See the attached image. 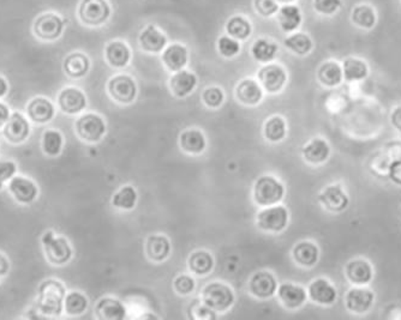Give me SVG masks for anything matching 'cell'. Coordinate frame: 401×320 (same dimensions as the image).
<instances>
[{
	"mask_svg": "<svg viewBox=\"0 0 401 320\" xmlns=\"http://www.w3.org/2000/svg\"><path fill=\"white\" fill-rule=\"evenodd\" d=\"M64 299V287L58 281H46L39 289L37 308L48 316H59L63 310Z\"/></svg>",
	"mask_w": 401,
	"mask_h": 320,
	"instance_id": "6da1fadb",
	"label": "cell"
},
{
	"mask_svg": "<svg viewBox=\"0 0 401 320\" xmlns=\"http://www.w3.org/2000/svg\"><path fill=\"white\" fill-rule=\"evenodd\" d=\"M285 194V187L273 176H262L256 181L254 198L262 207H270L281 202Z\"/></svg>",
	"mask_w": 401,
	"mask_h": 320,
	"instance_id": "7a4b0ae2",
	"label": "cell"
},
{
	"mask_svg": "<svg viewBox=\"0 0 401 320\" xmlns=\"http://www.w3.org/2000/svg\"><path fill=\"white\" fill-rule=\"evenodd\" d=\"M375 305V293L368 285H353L345 295L347 311L353 314H366Z\"/></svg>",
	"mask_w": 401,
	"mask_h": 320,
	"instance_id": "3957f363",
	"label": "cell"
},
{
	"mask_svg": "<svg viewBox=\"0 0 401 320\" xmlns=\"http://www.w3.org/2000/svg\"><path fill=\"white\" fill-rule=\"evenodd\" d=\"M78 16L84 24L97 27L110 19L111 6L107 0H82Z\"/></svg>",
	"mask_w": 401,
	"mask_h": 320,
	"instance_id": "277c9868",
	"label": "cell"
},
{
	"mask_svg": "<svg viewBox=\"0 0 401 320\" xmlns=\"http://www.w3.org/2000/svg\"><path fill=\"white\" fill-rule=\"evenodd\" d=\"M205 305L215 312H225L232 306L234 294L232 289L223 283H210L205 287L202 295Z\"/></svg>",
	"mask_w": 401,
	"mask_h": 320,
	"instance_id": "5b68a950",
	"label": "cell"
},
{
	"mask_svg": "<svg viewBox=\"0 0 401 320\" xmlns=\"http://www.w3.org/2000/svg\"><path fill=\"white\" fill-rule=\"evenodd\" d=\"M288 209L281 205L268 207L265 210H262L257 216V225L265 232L280 233L288 227Z\"/></svg>",
	"mask_w": 401,
	"mask_h": 320,
	"instance_id": "8992f818",
	"label": "cell"
},
{
	"mask_svg": "<svg viewBox=\"0 0 401 320\" xmlns=\"http://www.w3.org/2000/svg\"><path fill=\"white\" fill-rule=\"evenodd\" d=\"M345 276L352 285H369L374 280V266L365 258H353L345 266Z\"/></svg>",
	"mask_w": 401,
	"mask_h": 320,
	"instance_id": "52a82bcc",
	"label": "cell"
},
{
	"mask_svg": "<svg viewBox=\"0 0 401 320\" xmlns=\"http://www.w3.org/2000/svg\"><path fill=\"white\" fill-rule=\"evenodd\" d=\"M259 81L265 91L275 94L283 89L288 81V73L278 64H268L259 71Z\"/></svg>",
	"mask_w": 401,
	"mask_h": 320,
	"instance_id": "ba28073f",
	"label": "cell"
},
{
	"mask_svg": "<svg viewBox=\"0 0 401 320\" xmlns=\"http://www.w3.org/2000/svg\"><path fill=\"white\" fill-rule=\"evenodd\" d=\"M109 91L111 96L119 104H131L136 99V83L130 76L118 75L114 76L109 83Z\"/></svg>",
	"mask_w": 401,
	"mask_h": 320,
	"instance_id": "9c48e42d",
	"label": "cell"
},
{
	"mask_svg": "<svg viewBox=\"0 0 401 320\" xmlns=\"http://www.w3.org/2000/svg\"><path fill=\"white\" fill-rule=\"evenodd\" d=\"M319 202L328 211L339 214L350 205V197L342 185H329L319 194Z\"/></svg>",
	"mask_w": 401,
	"mask_h": 320,
	"instance_id": "30bf717a",
	"label": "cell"
},
{
	"mask_svg": "<svg viewBox=\"0 0 401 320\" xmlns=\"http://www.w3.org/2000/svg\"><path fill=\"white\" fill-rule=\"evenodd\" d=\"M77 133L82 140L95 143L104 137L106 132L105 122L96 114H84L76 124Z\"/></svg>",
	"mask_w": 401,
	"mask_h": 320,
	"instance_id": "8fae6325",
	"label": "cell"
},
{
	"mask_svg": "<svg viewBox=\"0 0 401 320\" xmlns=\"http://www.w3.org/2000/svg\"><path fill=\"white\" fill-rule=\"evenodd\" d=\"M42 243L45 246L46 254L53 264H64L71 258V248L68 246V241L63 238H57L52 232H47Z\"/></svg>",
	"mask_w": 401,
	"mask_h": 320,
	"instance_id": "7c38bea8",
	"label": "cell"
},
{
	"mask_svg": "<svg viewBox=\"0 0 401 320\" xmlns=\"http://www.w3.org/2000/svg\"><path fill=\"white\" fill-rule=\"evenodd\" d=\"M308 297L321 306H332L337 299V290L327 279H316L308 287Z\"/></svg>",
	"mask_w": 401,
	"mask_h": 320,
	"instance_id": "4fadbf2b",
	"label": "cell"
},
{
	"mask_svg": "<svg viewBox=\"0 0 401 320\" xmlns=\"http://www.w3.org/2000/svg\"><path fill=\"white\" fill-rule=\"evenodd\" d=\"M64 23L55 14L41 15L34 23V32L42 40L52 41L58 39L63 32Z\"/></svg>",
	"mask_w": 401,
	"mask_h": 320,
	"instance_id": "5bb4252c",
	"label": "cell"
},
{
	"mask_svg": "<svg viewBox=\"0 0 401 320\" xmlns=\"http://www.w3.org/2000/svg\"><path fill=\"white\" fill-rule=\"evenodd\" d=\"M249 289H250V293L255 295L256 298L268 299L272 298L274 294L277 293L278 284H277L275 277L270 272L261 271L252 276Z\"/></svg>",
	"mask_w": 401,
	"mask_h": 320,
	"instance_id": "9a60e30c",
	"label": "cell"
},
{
	"mask_svg": "<svg viewBox=\"0 0 401 320\" xmlns=\"http://www.w3.org/2000/svg\"><path fill=\"white\" fill-rule=\"evenodd\" d=\"M330 151H332L330 145L324 138L311 140L309 143H306L304 145V148L301 150L303 158H304L306 162L315 164V166L322 164L326 161H328Z\"/></svg>",
	"mask_w": 401,
	"mask_h": 320,
	"instance_id": "2e32d148",
	"label": "cell"
},
{
	"mask_svg": "<svg viewBox=\"0 0 401 320\" xmlns=\"http://www.w3.org/2000/svg\"><path fill=\"white\" fill-rule=\"evenodd\" d=\"M278 295L283 306L290 310H297L303 306L308 299V292L298 284H281L278 289Z\"/></svg>",
	"mask_w": 401,
	"mask_h": 320,
	"instance_id": "e0dca14e",
	"label": "cell"
},
{
	"mask_svg": "<svg viewBox=\"0 0 401 320\" xmlns=\"http://www.w3.org/2000/svg\"><path fill=\"white\" fill-rule=\"evenodd\" d=\"M140 45L142 50L148 53H160L166 48L167 37L164 32H160L156 26H148L142 30L140 35Z\"/></svg>",
	"mask_w": 401,
	"mask_h": 320,
	"instance_id": "ac0fdd59",
	"label": "cell"
},
{
	"mask_svg": "<svg viewBox=\"0 0 401 320\" xmlns=\"http://www.w3.org/2000/svg\"><path fill=\"white\" fill-rule=\"evenodd\" d=\"M342 65V71H344V81L348 82V83L364 81L369 76V65L364 59L348 57L344 60Z\"/></svg>",
	"mask_w": 401,
	"mask_h": 320,
	"instance_id": "d6986e66",
	"label": "cell"
},
{
	"mask_svg": "<svg viewBox=\"0 0 401 320\" xmlns=\"http://www.w3.org/2000/svg\"><path fill=\"white\" fill-rule=\"evenodd\" d=\"M317 79L326 88H337L344 82L342 65L335 60H328L317 70Z\"/></svg>",
	"mask_w": 401,
	"mask_h": 320,
	"instance_id": "ffe728a7",
	"label": "cell"
},
{
	"mask_svg": "<svg viewBox=\"0 0 401 320\" xmlns=\"http://www.w3.org/2000/svg\"><path fill=\"white\" fill-rule=\"evenodd\" d=\"M187 50L185 46L180 44H172L169 47H166L162 53V62L165 66L169 68L172 73H178L185 68L187 64Z\"/></svg>",
	"mask_w": 401,
	"mask_h": 320,
	"instance_id": "44dd1931",
	"label": "cell"
},
{
	"mask_svg": "<svg viewBox=\"0 0 401 320\" xmlns=\"http://www.w3.org/2000/svg\"><path fill=\"white\" fill-rule=\"evenodd\" d=\"M303 22L301 9L295 4H283L278 11V23L283 32H296Z\"/></svg>",
	"mask_w": 401,
	"mask_h": 320,
	"instance_id": "7402d4cb",
	"label": "cell"
},
{
	"mask_svg": "<svg viewBox=\"0 0 401 320\" xmlns=\"http://www.w3.org/2000/svg\"><path fill=\"white\" fill-rule=\"evenodd\" d=\"M60 109L65 113L77 114L87 106V100L82 91L76 88H66L59 95Z\"/></svg>",
	"mask_w": 401,
	"mask_h": 320,
	"instance_id": "603a6c76",
	"label": "cell"
},
{
	"mask_svg": "<svg viewBox=\"0 0 401 320\" xmlns=\"http://www.w3.org/2000/svg\"><path fill=\"white\" fill-rule=\"evenodd\" d=\"M196 86V75L185 70L174 73L169 81L171 91L177 97H187V95L192 94Z\"/></svg>",
	"mask_w": 401,
	"mask_h": 320,
	"instance_id": "cb8c5ba5",
	"label": "cell"
},
{
	"mask_svg": "<svg viewBox=\"0 0 401 320\" xmlns=\"http://www.w3.org/2000/svg\"><path fill=\"white\" fill-rule=\"evenodd\" d=\"M292 256L298 265L313 267L319 262V250L317 245L311 241H301L295 246Z\"/></svg>",
	"mask_w": 401,
	"mask_h": 320,
	"instance_id": "d4e9b609",
	"label": "cell"
},
{
	"mask_svg": "<svg viewBox=\"0 0 401 320\" xmlns=\"http://www.w3.org/2000/svg\"><path fill=\"white\" fill-rule=\"evenodd\" d=\"M351 22L362 30H371L377 24L376 10L370 4H358L351 12Z\"/></svg>",
	"mask_w": 401,
	"mask_h": 320,
	"instance_id": "484cf974",
	"label": "cell"
},
{
	"mask_svg": "<svg viewBox=\"0 0 401 320\" xmlns=\"http://www.w3.org/2000/svg\"><path fill=\"white\" fill-rule=\"evenodd\" d=\"M95 312L97 318L102 320H122L127 317L125 306L117 299H102L96 305Z\"/></svg>",
	"mask_w": 401,
	"mask_h": 320,
	"instance_id": "4316f807",
	"label": "cell"
},
{
	"mask_svg": "<svg viewBox=\"0 0 401 320\" xmlns=\"http://www.w3.org/2000/svg\"><path fill=\"white\" fill-rule=\"evenodd\" d=\"M106 59L113 68H125L131 59V52L123 41H113L106 47Z\"/></svg>",
	"mask_w": 401,
	"mask_h": 320,
	"instance_id": "83f0119b",
	"label": "cell"
},
{
	"mask_svg": "<svg viewBox=\"0 0 401 320\" xmlns=\"http://www.w3.org/2000/svg\"><path fill=\"white\" fill-rule=\"evenodd\" d=\"M237 99L246 106H255L260 104L263 97V91L260 84L254 79H244L238 84L236 89Z\"/></svg>",
	"mask_w": 401,
	"mask_h": 320,
	"instance_id": "f1b7e54d",
	"label": "cell"
},
{
	"mask_svg": "<svg viewBox=\"0 0 401 320\" xmlns=\"http://www.w3.org/2000/svg\"><path fill=\"white\" fill-rule=\"evenodd\" d=\"M146 251L151 261L162 262L171 253L169 240L164 235H151L147 241Z\"/></svg>",
	"mask_w": 401,
	"mask_h": 320,
	"instance_id": "f546056e",
	"label": "cell"
},
{
	"mask_svg": "<svg viewBox=\"0 0 401 320\" xmlns=\"http://www.w3.org/2000/svg\"><path fill=\"white\" fill-rule=\"evenodd\" d=\"M4 133L10 142L21 143L29 135V124L21 114H12L5 126Z\"/></svg>",
	"mask_w": 401,
	"mask_h": 320,
	"instance_id": "4dcf8cb0",
	"label": "cell"
},
{
	"mask_svg": "<svg viewBox=\"0 0 401 320\" xmlns=\"http://www.w3.org/2000/svg\"><path fill=\"white\" fill-rule=\"evenodd\" d=\"M279 46L274 41L262 37L254 42L251 47V55L260 63H269L278 55Z\"/></svg>",
	"mask_w": 401,
	"mask_h": 320,
	"instance_id": "1f68e13d",
	"label": "cell"
},
{
	"mask_svg": "<svg viewBox=\"0 0 401 320\" xmlns=\"http://www.w3.org/2000/svg\"><path fill=\"white\" fill-rule=\"evenodd\" d=\"M10 189L16 199L22 203H30L37 194V186L23 178H14L10 182Z\"/></svg>",
	"mask_w": 401,
	"mask_h": 320,
	"instance_id": "d6a6232c",
	"label": "cell"
},
{
	"mask_svg": "<svg viewBox=\"0 0 401 320\" xmlns=\"http://www.w3.org/2000/svg\"><path fill=\"white\" fill-rule=\"evenodd\" d=\"M283 45L297 55H306L314 48V42L306 32H293L283 41Z\"/></svg>",
	"mask_w": 401,
	"mask_h": 320,
	"instance_id": "836d02e7",
	"label": "cell"
},
{
	"mask_svg": "<svg viewBox=\"0 0 401 320\" xmlns=\"http://www.w3.org/2000/svg\"><path fill=\"white\" fill-rule=\"evenodd\" d=\"M180 147L189 153H203L207 147L205 135L198 130H187L180 135Z\"/></svg>",
	"mask_w": 401,
	"mask_h": 320,
	"instance_id": "e575fe53",
	"label": "cell"
},
{
	"mask_svg": "<svg viewBox=\"0 0 401 320\" xmlns=\"http://www.w3.org/2000/svg\"><path fill=\"white\" fill-rule=\"evenodd\" d=\"M89 59L83 53H73L65 59L64 70L68 76L73 78H81L86 76L89 70Z\"/></svg>",
	"mask_w": 401,
	"mask_h": 320,
	"instance_id": "d590c367",
	"label": "cell"
},
{
	"mask_svg": "<svg viewBox=\"0 0 401 320\" xmlns=\"http://www.w3.org/2000/svg\"><path fill=\"white\" fill-rule=\"evenodd\" d=\"M28 113L34 122L42 124V122H50V119L53 117L55 109L50 101L39 97V99L32 100L30 102L29 107H28Z\"/></svg>",
	"mask_w": 401,
	"mask_h": 320,
	"instance_id": "8d00e7d4",
	"label": "cell"
},
{
	"mask_svg": "<svg viewBox=\"0 0 401 320\" xmlns=\"http://www.w3.org/2000/svg\"><path fill=\"white\" fill-rule=\"evenodd\" d=\"M226 32L228 37L238 41H244L250 37L252 27H251L250 21L245 17L233 16L232 19H228V22L226 23Z\"/></svg>",
	"mask_w": 401,
	"mask_h": 320,
	"instance_id": "74e56055",
	"label": "cell"
},
{
	"mask_svg": "<svg viewBox=\"0 0 401 320\" xmlns=\"http://www.w3.org/2000/svg\"><path fill=\"white\" fill-rule=\"evenodd\" d=\"M189 267L196 275H208L214 267V259L205 251H197L189 258Z\"/></svg>",
	"mask_w": 401,
	"mask_h": 320,
	"instance_id": "f35d334b",
	"label": "cell"
},
{
	"mask_svg": "<svg viewBox=\"0 0 401 320\" xmlns=\"http://www.w3.org/2000/svg\"><path fill=\"white\" fill-rule=\"evenodd\" d=\"M288 132V127H286V122L281 117H273L269 119L268 122H265V135L267 140L277 143L285 138Z\"/></svg>",
	"mask_w": 401,
	"mask_h": 320,
	"instance_id": "ab89813d",
	"label": "cell"
},
{
	"mask_svg": "<svg viewBox=\"0 0 401 320\" xmlns=\"http://www.w3.org/2000/svg\"><path fill=\"white\" fill-rule=\"evenodd\" d=\"M114 207L122 210H131L137 203V192L133 186H124L114 194L112 200Z\"/></svg>",
	"mask_w": 401,
	"mask_h": 320,
	"instance_id": "60d3db41",
	"label": "cell"
},
{
	"mask_svg": "<svg viewBox=\"0 0 401 320\" xmlns=\"http://www.w3.org/2000/svg\"><path fill=\"white\" fill-rule=\"evenodd\" d=\"M87 298L77 292L68 294L65 299V308H66L68 314H71V316L82 314L83 312L87 310Z\"/></svg>",
	"mask_w": 401,
	"mask_h": 320,
	"instance_id": "b9f144b4",
	"label": "cell"
},
{
	"mask_svg": "<svg viewBox=\"0 0 401 320\" xmlns=\"http://www.w3.org/2000/svg\"><path fill=\"white\" fill-rule=\"evenodd\" d=\"M63 138L59 132L47 131L44 135V150L50 156H57L62 150Z\"/></svg>",
	"mask_w": 401,
	"mask_h": 320,
	"instance_id": "7bdbcfd3",
	"label": "cell"
},
{
	"mask_svg": "<svg viewBox=\"0 0 401 320\" xmlns=\"http://www.w3.org/2000/svg\"><path fill=\"white\" fill-rule=\"evenodd\" d=\"M218 50H219L220 55L225 58H233V57L239 55L241 44L236 39L225 35V37H220L219 41H218Z\"/></svg>",
	"mask_w": 401,
	"mask_h": 320,
	"instance_id": "ee69618b",
	"label": "cell"
},
{
	"mask_svg": "<svg viewBox=\"0 0 401 320\" xmlns=\"http://www.w3.org/2000/svg\"><path fill=\"white\" fill-rule=\"evenodd\" d=\"M313 5L317 14L333 16L342 9V0H314Z\"/></svg>",
	"mask_w": 401,
	"mask_h": 320,
	"instance_id": "f6af8a7d",
	"label": "cell"
},
{
	"mask_svg": "<svg viewBox=\"0 0 401 320\" xmlns=\"http://www.w3.org/2000/svg\"><path fill=\"white\" fill-rule=\"evenodd\" d=\"M202 99L209 109H219L220 106L223 104L225 95L218 86H210L208 89H205Z\"/></svg>",
	"mask_w": 401,
	"mask_h": 320,
	"instance_id": "bcb514c9",
	"label": "cell"
},
{
	"mask_svg": "<svg viewBox=\"0 0 401 320\" xmlns=\"http://www.w3.org/2000/svg\"><path fill=\"white\" fill-rule=\"evenodd\" d=\"M254 6L256 12L262 17H272L280 9L278 0H254Z\"/></svg>",
	"mask_w": 401,
	"mask_h": 320,
	"instance_id": "7dc6e473",
	"label": "cell"
},
{
	"mask_svg": "<svg viewBox=\"0 0 401 320\" xmlns=\"http://www.w3.org/2000/svg\"><path fill=\"white\" fill-rule=\"evenodd\" d=\"M195 281L192 277L187 275L179 276L174 281V289L177 290V293L180 295H189L194 292L195 289Z\"/></svg>",
	"mask_w": 401,
	"mask_h": 320,
	"instance_id": "c3c4849f",
	"label": "cell"
},
{
	"mask_svg": "<svg viewBox=\"0 0 401 320\" xmlns=\"http://www.w3.org/2000/svg\"><path fill=\"white\" fill-rule=\"evenodd\" d=\"M16 171V166L12 162H0V189L4 184V181L10 179Z\"/></svg>",
	"mask_w": 401,
	"mask_h": 320,
	"instance_id": "681fc988",
	"label": "cell"
},
{
	"mask_svg": "<svg viewBox=\"0 0 401 320\" xmlns=\"http://www.w3.org/2000/svg\"><path fill=\"white\" fill-rule=\"evenodd\" d=\"M389 179H391L394 184L401 186V160L394 161V162L389 166Z\"/></svg>",
	"mask_w": 401,
	"mask_h": 320,
	"instance_id": "f907efd6",
	"label": "cell"
},
{
	"mask_svg": "<svg viewBox=\"0 0 401 320\" xmlns=\"http://www.w3.org/2000/svg\"><path fill=\"white\" fill-rule=\"evenodd\" d=\"M214 310H212L210 307L207 306H200L197 307L196 313H197V318H200V319H205V320H212L215 319L216 318V314L214 313Z\"/></svg>",
	"mask_w": 401,
	"mask_h": 320,
	"instance_id": "816d5d0a",
	"label": "cell"
},
{
	"mask_svg": "<svg viewBox=\"0 0 401 320\" xmlns=\"http://www.w3.org/2000/svg\"><path fill=\"white\" fill-rule=\"evenodd\" d=\"M391 124L392 126L401 133V106H397L391 113Z\"/></svg>",
	"mask_w": 401,
	"mask_h": 320,
	"instance_id": "f5cc1de1",
	"label": "cell"
},
{
	"mask_svg": "<svg viewBox=\"0 0 401 320\" xmlns=\"http://www.w3.org/2000/svg\"><path fill=\"white\" fill-rule=\"evenodd\" d=\"M8 120H9V109H6L4 104H0V127L3 126Z\"/></svg>",
	"mask_w": 401,
	"mask_h": 320,
	"instance_id": "db71d44e",
	"label": "cell"
},
{
	"mask_svg": "<svg viewBox=\"0 0 401 320\" xmlns=\"http://www.w3.org/2000/svg\"><path fill=\"white\" fill-rule=\"evenodd\" d=\"M8 269H9V264L6 262V259L0 254V275H5L8 272Z\"/></svg>",
	"mask_w": 401,
	"mask_h": 320,
	"instance_id": "11a10c76",
	"label": "cell"
},
{
	"mask_svg": "<svg viewBox=\"0 0 401 320\" xmlns=\"http://www.w3.org/2000/svg\"><path fill=\"white\" fill-rule=\"evenodd\" d=\"M6 91H8V84H6V82L0 77V97L4 96V95L6 94Z\"/></svg>",
	"mask_w": 401,
	"mask_h": 320,
	"instance_id": "9f6ffc18",
	"label": "cell"
},
{
	"mask_svg": "<svg viewBox=\"0 0 401 320\" xmlns=\"http://www.w3.org/2000/svg\"><path fill=\"white\" fill-rule=\"evenodd\" d=\"M279 3H283V4H293L296 0H278Z\"/></svg>",
	"mask_w": 401,
	"mask_h": 320,
	"instance_id": "6f0895ef",
	"label": "cell"
}]
</instances>
